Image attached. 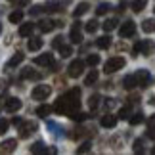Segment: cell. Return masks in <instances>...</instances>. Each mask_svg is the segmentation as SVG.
Segmentation results:
<instances>
[{
    "label": "cell",
    "instance_id": "obj_44",
    "mask_svg": "<svg viewBox=\"0 0 155 155\" xmlns=\"http://www.w3.org/2000/svg\"><path fill=\"white\" fill-rule=\"evenodd\" d=\"M12 123H14V124H15V127H19V124H21L23 121H21V119H19V117H15V119H14V121H12Z\"/></svg>",
    "mask_w": 155,
    "mask_h": 155
},
{
    "label": "cell",
    "instance_id": "obj_46",
    "mask_svg": "<svg viewBox=\"0 0 155 155\" xmlns=\"http://www.w3.org/2000/svg\"><path fill=\"white\" fill-rule=\"evenodd\" d=\"M151 104H155V98H153V100H151Z\"/></svg>",
    "mask_w": 155,
    "mask_h": 155
},
{
    "label": "cell",
    "instance_id": "obj_38",
    "mask_svg": "<svg viewBox=\"0 0 155 155\" xmlns=\"http://www.w3.org/2000/svg\"><path fill=\"white\" fill-rule=\"evenodd\" d=\"M46 6H48V8H46L48 12H56L58 10V0H48V4H46Z\"/></svg>",
    "mask_w": 155,
    "mask_h": 155
},
{
    "label": "cell",
    "instance_id": "obj_18",
    "mask_svg": "<svg viewBox=\"0 0 155 155\" xmlns=\"http://www.w3.org/2000/svg\"><path fill=\"white\" fill-rule=\"evenodd\" d=\"M98 77H100V73H98V71H96V69H92V71H90V73H88V75H86V79H84V84H86V86H92V84H94V82H96V81H98Z\"/></svg>",
    "mask_w": 155,
    "mask_h": 155
},
{
    "label": "cell",
    "instance_id": "obj_26",
    "mask_svg": "<svg viewBox=\"0 0 155 155\" xmlns=\"http://www.w3.org/2000/svg\"><path fill=\"white\" fill-rule=\"evenodd\" d=\"M23 19V12L21 10H17L14 12V14H10V23H19Z\"/></svg>",
    "mask_w": 155,
    "mask_h": 155
},
{
    "label": "cell",
    "instance_id": "obj_15",
    "mask_svg": "<svg viewBox=\"0 0 155 155\" xmlns=\"http://www.w3.org/2000/svg\"><path fill=\"white\" fill-rule=\"evenodd\" d=\"M27 48L31 50V52H37V50H40V48H42V38H37V37H35V38H31V40H29V44H27Z\"/></svg>",
    "mask_w": 155,
    "mask_h": 155
},
{
    "label": "cell",
    "instance_id": "obj_43",
    "mask_svg": "<svg viewBox=\"0 0 155 155\" xmlns=\"http://www.w3.org/2000/svg\"><path fill=\"white\" fill-rule=\"evenodd\" d=\"M147 136H150L151 140H155V128H150V132H147Z\"/></svg>",
    "mask_w": 155,
    "mask_h": 155
},
{
    "label": "cell",
    "instance_id": "obj_8",
    "mask_svg": "<svg viewBox=\"0 0 155 155\" xmlns=\"http://www.w3.org/2000/svg\"><path fill=\"white\" fill-rule=\"evenodd\" d=\"M4 107H6L8 113H15V111H19V107H21V100L19 98H8Z\"/></svg>",
    "mask_w": 155,
    "mask_h": 155
},
{
    "label": "cell",
    "instance_id": "obj_29",
    "mask_svg": "<svg viewBox=\"0 0 155 155\" xmlns=\"http://www.w3.org/2000/svg\"><path fill=\"white\" fill-rule=\"evenodd\" d=\"M69 117L73 119V121H77V123H81V121H84V119H86V113H81L79 109H77V111H73V113H71Z\"/></svg>",
    "mask_w": 155,
    "mask_h": 155
},
{
    "label": "cell",
    "instance_id": "obj_12",
    "mask_svg": "<svg viewBox=\"0 0 155 155\" xmlns=\"http://www.w3.org/2000/svg\"><path fill=\"white\" fill-rule=\"evenodd\" d=\"M35 63L40 65V67H42V65H54V56H52V54H42V56H37V58H35Z\"/></svg>",
    "mask_w": 155,
    "mask_h": 155
},
{
    "label": "cell",
    "instance_id": "obj_37",
    "mask_svg": "<svg viewBox=\"0 0 155 155\" xmlns=\"http://www.w3.org/2000/svg\"><path fill=\"white\" fill-rule=\"evenodd\" d=\"M86 151H90V144H88V142L81 144V146H79V150H77V153H86Z\"/></svg>",
    "mask_w": 155,
    "mask_h": 155
},
{
    "label": "cell",
    "instance_id": "obj_17",
    "mask_svg": "<svg viewBox=\"0 0 155 155\" xmlns=\"http://www.w3.org/2000/svg\"><path fill=\"white\" fill-rule=\"evenodd\" d=\"M38 27H40V31H42V33H50L52 29L56 27V23L50 21V19H42V21L38 23Z\"/></svg>",
    "mask_w": 155,
    "mask_h": 155
},
{
    "label": "cell",
    "instance_id": "obj_24",
    "mask_svg": "<svg viewBox=\"0 0 155 155\" xmlns=\"http://www.w3.org/2000/svg\"><path fill=\"white\" fill-rule=\"evenodd\" d=\"M146 6H147V0H134V2H132V10L136 12V14H140Z\"/></svg>",
    "mask_w": 155,
    "mask_h": 155
},
{
    "label": "cell",
    "instance_id": "obj_25",
    "mask_svg": "<svg viewBox=\"0 0 155 155\" xmlns=\"http://www.w3.org/2000/svg\"><path fill=\"white\" fill-rule=\"evenodd\" d=\"M46 151H48V150L44 147L42 142H37V144L31 146V153H46Z\"/></svg>",
    "mask_w": 155,
    "mask_h": 155
},
{
    "label": "cell",
    "instance_id": "obj_30",
    "mask_svg": "<svg viewBox=\"0 0 155 155\" xmlns=\"http://www.w3.org/2000/svg\"><path fill=\"white\" fill-rule=\"evenodd\" d=\"M84 29H86V33H96V31H98V21H96V19L88 21L86 25H84Z\"/></svg>",
    "mask_w": 155,
    "mask_h": 155
},
{
    "label": "cell",
    "instance_id": "obj_19",
    "mask_svg": "<svg viewBox=\"0 0 155 155\" xmlns=\"http://www.w3.org/2000/svg\"><path fill=\"white\" fill-rule=\"evenodd\" d=\"M88 8H90V6H88V2H81V4L75 8L73 15H75V17H81L82 14H86V12H88Z\"/></svg>",
    "mask_w": 155,
    "mask_h": 155
},
{
    "label": "cell",
    "instance_id": "obj_35",
    "mask_svg": "<svg viewBox=\"0 0 155 155\" xmlns=\"http://www.w3.org/2000/svg\"><path fill=\"white\" fill-rule=\"evenodd\" d=\"M8 127H10V123L6 121V119H0V136L8 132Z\"/></svg>",
    "mask_w": 155,
    "mask_h": 155
},
{
    "label": "cell",
    "instance_id": "obj_31",
    "mask_svg": "<svg viewBox=\"0 0 155 155\" xmlns=\"http://www.w3.org/2000/svg\"><path fill=\"white\" fill-rule=\"evenodd\" d=\"M100 63V56H96V54H92V56L86 58V65H90V67H94V65Z\"/></svg>",
    "mask_w": 155,
    "mask_h": 155
},
{
    "label": "cell",
    "instance_id": "obj_33",
    "mask_svg": "<svg viewBox=\"0 0 155 155\" xmlns=\"http://www.w3.org/2000/svg\"><path fill=\"white\" fill-rule=\"evenodd\" d=\"M115 27H117V19H107L104 23V29H105V31H113Z\"/></svg>",
    "mask_w": 155,
    "mask_h": 155
},
{
    "label": "cell",
    "instance_id": "obj_28",
    "mask_svg": "<svg viewBox=\"0 0 155 155\" xmlns=\"http://www.w3.org/2000/svg\"><path fill=\"white\" fill-rule=\"evenodd\" d=\"M109 8H111V4H107V2H102L96 8V14L98 15H104V14H107V12H109Z\"/></svg>",
    "mask_w": 155,
    "mask_h": 155
},
{
    "label": "cell",
    "instance_id": "obj_11",
    "mask_svg": "<svg viewBox=\"0 0 155 155\" xmlns=\"http://www.w3.org/2000/svg\"><path fill=\"white\" fill-rule=\"evenodd\" d=\"M100 124L105 128H113L117 127V115H104L102 119H100Z\"/></svg>",
    "mask_w": 155,
    "mask_h": 155
},
{
    "label": "cell",
    "instance_id": "obj_20",
    "mask_svg": "<svg viewBox=\"0 0 155 155\" xmlns=\"http://www.w3.org/2000/svg\"><path fill=\"white\" fill-rule=\"evenodd\" d=\"M124 88H127V90H132L134 86H138V82H136V77L134 75H128V77H124Z\"/></svg>",
    "mask_w": 155,
    "mask_h": 155
},
{
    "label": "cell",
    "instance_id": "obj_3",
    "mask_svg": "<svg viewBox=\"0 0 155 155\" xmlns=\"http://www.w3.org/2000/svg\"><path fill=\"white\" fill-rule=\"evenodd\" d=\"M37 123L35 121H25L19 124V138H29L33 132H37Z\"/></svg>",
    "mask_w": 155,
    "mask_h": 155
},
{
    "label": "cell",
    "instance_id": "obj_7",
    "mask_svg": "<svg viewBox=\"0 0 155 155\" xmlns=\"http://www.w3.org/2000/svg\"><path fill=\"white\" fill-rule=\"evenodd\" d=\"M136 33V25L132 21H127V23H123L121 29H119V35H121L123 38H128V37H132V35Z\"/></svg>",
    "mask_w": 155,
    "mask_h": 155
},
{
    "label": "cell",
    "instance_id": "obj_5",
    "mask_svg": "<svg viewBox=\"0 0 155 155\" xmlns=\"http://www.w3.org/2000/svg\"><path fill=\"white\" fill-rule=\"evenodd\" d=\"M82 71H84V61H82V59H75V61H71V65L67 67V73H69V77H73V79L81 77Z\"/></svg>",
    "mask_w": 155,
    "mask_h": 155
},
{
    "label": "cell",
    "instance_id": "obj_23",
    "mask_svg": "<svg viewBox=\"0 0 155 155\" xmlns=\"http://www.w3.org/2000/svg\"><path fill=\"white\" fill-rule=\"evenodd\" d=\"M50 113H52V107H50V105H44V104H42V105L37 107V115H38V117H48Z\"/></svg>",
    "mask_w": 155,
    "mask_h": 155
},
{
    "label": "cell",
    "instance_id": "obj_16",
    "mask_svg": "<svg viewBox=\"0 0 155 155\" xmlns=\"http://www.w3.org/2000/svg\"><path fill=\"white\" fill-rule=\"evenodd\" d=\"M33 29H35V23H23L19 27V37H29L33 33Z\"/></svg>",
    "mask_w": 155,
    "mask_h": 155
},
{
    "label": "cell",
    "instance_id": "obj_47",
    "mask_svg": "<svg viewBox=\"0 0 155 155\" xmlns=\"http://www.w3.org/2000/svg\"><path fill=\"white\" fill-rule=\"evenodd\" d=\"M151 153H155V147H153V150H151Z\"/></svg>",
    "mask_w": 155,
    "mask_h": 155
},
{
    "label": "cell",
    "instance_id": "obj_10",
    "mask_svg": "<svg viewBox=\"0 0 155 155\" xmlns=\"http://www.w3.org/2000/svg\"><path fill=\"white\" fill-rule=\"evenodd\" d=\"M15 147H17V140L10 138V140H4L2 144H0V151H2V153H12Z\"/></svg>",
    "mask_w": 155,
    "mask_h": 155
},
{
    "label": "cell",
    "instance_id": "obj_45",
    "mask_svg": "<svg viewBox=\"0 0 155 155\" xmlns=\"http://www.w3.org/2000/svg\"><path fill=\"white\" fill-rule=\"evenodd\" d=\"M105 105H107V107H113V105H115V102H113L111 98H107V102H105Z\"/></svg>",
    "mask_w": 155,
    "mask_h": 155
},
{
    "label": "cell",
    "instance_id": "obj_4",
    "mask_svg": "<svg viewBox=\"0 0 155 155\" xmlns=\"http://www.w3.org/2000/svg\"><path fill=\"white\" fill-rule=\"evenodd\" d=\"M52 94V88L48 84H38V86H35L33 88V100H46Z\"/></svg>",
    "mask_w": 155,
    "mask_h": 155
},
{
    "label": "cell",
    "instance_id": "obj_22",
    "mask_svg": "<svg viewBox=\"0 0 155 155\" xmlns=\"http://www.w3.org/2000/svg\"><path fill=\"white\" fill-rule=\"evenodd\" d=\"M142 29L144 33H155V19H146L142 23Z\"/></svg>",
    "mask_w": 155,
    "mask_h": 155
},
{
    "label": "cell",
    "instance_id": "obj_14",
    "mask_svg": "<svg viewBox=\"0 0 155 155\" xmlns=\"http://www.w3.org/2000/svg\"><path fill=\"white\" fill-rule=\"evenodd\" d=\"M21 77L23 79H33V81H37V79H40V73H37L35 69H31V67H25L21 71Z\"/></svg>",
    "mask_w": 155,
    "mask_h": 155
},
{
    "label": "cell",
    "instance_id": "obj_27",
    "mask_svg": "<svg viewBox=\"0 0 155 155\" xmlns=\"http://www.w3.org/2000/svg\"><path fill=\"white\" fill-rule=\"evenodd\" d=\"M58 50H59V54H61V58H69L71 54H73V48H71V46H65V44H61Z\"/></svg>",
    "mask_w": 155,
    "mask_h": 155
},
{
    "label": "cell",
    "instance_id": "obj_2",
    "mask_svg": "<svg viewBox=\"0 0 155 155\" xmlns=\"http://www.w3.org/2000/svg\"><path fill=\"white\" fill-rule=\"evenodd\" d=\"M124 58H121V56H115V58H111V59H107L105 61V65H104V71L107 75H111V73H115V71H119V69H123L124 67Z\"/></svg>",
    "mask_w": 155,
    "mask_h": 155
},
{
    "label": "cell",
    "instance_id": "obj_9",
    "mask_svg": "<svg viewBox=\"0 0 155 155\" xmlns=\"http://www.w3.org/2000/svg\"><path fill=\"white\" fill-rule=\"evenodd\" d=\"M79 29H81V23L79 21L71 27V35H69V37H71V42H75V44H81L82 42V33L79 31Z\"/></svg>",
    "mask_w": 155,
    "mask_h": 155
},
{
    "label": "cell",
    "instance_id": "obj_21",
    "mask_svg": "<svg viewBox=\"0 0 155 155\" xmlns=\"http://www.w3.org/2000/svg\"><path fill=\"white\" fill-rule=\"evenodd\" d=\"M96 46H98V48H102V50L109 48V46H111V37H107V35H105V37L98 38V40H96Z\"/></svg>",
    "mask_w": 155,
    "mask_h": 155
},
{
    "label": "cell",
    "instance_id": "obj_34",
    "mask_svg": "<svg viewBox=\"0 0 155 155\" xmlns=\"http://www.w3.org/2000/svg\"><path fill=\"white\" fill-rule=\"evenodd\" d=\"M100 104V96L98 94H94V96H90V102H88V105H90V109H96Z\"/></svg>",
    "mask_w": 155,
    "mask_h": 155
},
{
    "label": "cell",
    "instance_id": "obj_32",
    "mask_svg": "<svg viewBox=\"0 0 155 155\" xmlns=\"http://www.w3.org/2000/svg\"><path fill=\"white\" fill-rule=\"evenodd\" d=\"M130 113H132V109L127 105V107H123L121 111H119V119H130Z\"/></svg>",
    "mask_w": 155,
    "mask_h": 155
},
{
    "label": "cell",
    "instance_id": "obj_1",
    "mask_svg": "<svg viewBox=\"0 0 155 155\" xmlns=\"http://www.w3.org/2000/svg\"><path fill=\"white\" fill-rule=\"evenodd\" d=\"M81 107V88H71L67 94H63L59 100H56L54 109L59 115H71L73 111H77Z\"/></svg>",
    "mask_w": 155,
    "mask_h": 155
},
{
    "label": "cell",
    "instance_id": "obj_6",
    "mask_svg": "<svg viewBox=\"0 0 155 155\" xmlns=\"http://www.w3.org/2000/svg\"><path fill=\"white\" fill-rule=\"evenodd\" d=\"M134 77H136V82H138V86H142V88H147V86H150V81H151V77H150V73H147L146 69H140V71H136V73H134Z\"/></svg>",
    "mask_w": 155,
    "mask_h": 155
},
{
    "label": "cell",
    "instance_id": "obj_48",
    "mask_svg": "<svg viewBox=\"0 0 155 155\" xmlns=\"http://www.w3.org/2000/svg\"><path fill=\"white\" fill-rule=\"evenodd\" d=\"M0 33H2V25H0Z\"/></svg>",
    "mask_w": 155,
    "mask_h": 155
},
{
    "label": "cell",
    "instance_id": "obj_40",
    "mask_svg": "<svg viewBox=\"0 0 155 155\" xmlns=\"http://www.w3.org/2000/svg\"><path fill=\"white\" fill-rule=\"evenodd\" d=\"M61 44H63V37H56V38L52 40V46H54V48H59Z\"/></svg>",
    "mask_w": 155,
    "mask_h": 155
},
{
    "label": "cell",
    "instance_id": "obj_13",
    "mask_svg": "<svg viewBox=\"0 0 155 155\" xmlns=\"http://www.w3.org/2000/svg\"><path fill=\"white\" fill-rule=\"evenodd\" d=\"M23 59H25V54L17 52V54H14V56H12V59L8 61V65H6V67H8V69H14V67H17V65L23 61Z\"/></svg>",
    "mask_w": 155,
    "mask_h": 155
},
{
    "label": "cell",
    "instance_id": "obj_42",
    "mask_svg": "<svg viewBox=\"0 0 155 155\" xmlns=\"http://www.w3.org/2000/svg\"><path fill=\"white\" fill-rule=\"evenodd\" d=\"M147 128H155V115H151L147 119Z\"/></svg>",
    "mask_w": 155,
    "mask_h": 155
},
{
    "label": "cell",
    "instance_id": "obj_36",
    "mask_svg": "<svg viewBox=\"0 0 155 155\" xmlns=\"http://www.w3.org/2000/svg\"><path fill=\"white\" fill-rule=\"evenodd\" d=\"M142 121H144V115H142V113H136L134 117H130V124H140Z\"/></svg>",
    "mask_w": 155,
    "mask_h": 155
},
{
    "label": "cell",
    "instance_id": "obj_41",
    "mask_svg": "<svg viewBox=\"0 0 155 155\" xmlns=\"http://www.w3.org/2000/svg\"><path fill=\"white\" fill-rule=\"evenodd\" d=\"M40 12H42V6H35V8H31V15H38Z\"/></svg>",
    "mask_w": 155,
    "mask_h": 155
},
{
    "label": "cell",
    "instance_id": "obj_39",
    "mask_svg": "<svg viewBox=\"0 0 155 155\" xmlns=\"http://www.w3.org/2000/svg\"><path fill=\"white\" fill-rule=\"evenodd\" d=\"M142 146H144V142H142V140H136L134 142V151L136 153H142V151H144V147H142Z\"/></svg>",
    "mask_w": 155,
    "mask_h": 155
}]
</instances>
